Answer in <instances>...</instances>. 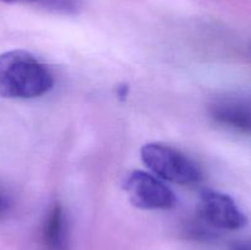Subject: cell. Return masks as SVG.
I'll list each match as a JSON object with an SVG mask.
<instances>
[{
  "label": "cell",
  "instance_id": "6da1fadb",
  "mask_svg": "<svg viewBox=\"0 0 251 250\" xmlns=\"http://www.w3.org/2000/svg\"><path fill=\"white\" fill-rule=\"evenodd\" d=\"M49 69L26 50L0 54V97L29 100L41 97L53 88Z\"/></svg>",
  "mask_w": 251,
  "mask_h": 250
},
{
  "label": "cell",
  "instance_id": "7a4b0ae2",
  "mask_svg": "<svg viewBox=\"0 0 251 250\" xmlns=\"http://www.w3.org/2000/svg\"><path fill=\"white\" fill-rule=\"evenodd\" d=\"M141 158L153 174L179 185H194L202 180V172L198 164L179 150L150 142L142 146Z\"/></svg>",
  "mask_w": 251,
  "mask_h": 250
},
{
  "label": "cell",
  "instance_id": "3957f363",
  "mask_svg": "<svg viewBox=\"0 0 251 250\" xmlns=\"http://www.w3.org/2000/svg\"><path fill=\"white\" fill-rule=\"evenodd\" d=\"M198 216L213 229L238 230L248 225L247 216L233 198L212 189H205L200 193Z\"/></svg>",
  "mask_w": 251,
  "mask_h": 250
},
{
  "label": "cell",
  "instance_id": "277c9868",
  "mask_svg": "<svg viewBox=\"0 0 251 250\" xmlns=\"http://www.w3.org/2000/svg\"><path fill=\"white\" fill-rule=\"evenodd\" d=\"M124 190L130 202L142 210H168L176 206L173 191L157 176L144 171H134L124 180Z\"/></svg>",
  "mask_w": 251,
  "mask_h": 250
},
{
  "label": "cell",
  "instance_id": "5b68a950",
  "mask_svg": "<svg viewBox=\"0 0 251 250\" xmlns=\"http://www.w3.org/2000/svg\"><path fill=\"white\" fill-rule=\"evenodd\" d=\"M210 114L225 126L251 134V95H227L210 104Z\"/></svg>",
  "mask_w": 251,
  "mask_h": 250
},
{
  "label": "cell",
  "instance_id": "8992f818",
  "mask_svg": "<svg viewBox=\"0 0 251 250\" xmlns=\"http://www.w3.org/2000/svg\"><path fill=\"white\" fill-rule=\"evenodd\" d=\"M42 239L48 250H69V228L63 206L54 203L42 228Z\"/></svg>",
  "mask_w": 251,
  "mask_h": 250
},
{
  "label": "cell",
  "instance_id": "52a82bcc",
  "mask_svg": "<svg viewBox=\"0 0 251 250\" xmlns=\"http://www.w3.org/2000/svg\"><path fill=\"white\" fill-rule=\"evenodd\" d=\"M186 234L191 238V239H199V240H210L215 239L217 237V232L206 225L205 222L199 218V222H191L186 228Z\"/></svg>",
  "mask_w": 251,
  "mask_h": 250
},
{
  "label": "cell",
  "instance_id": "ba28073f",
  "mask_svg": "<svg viewBox=\"0 0 251 250\" xmlns=\"http://www.w3.org/2000/svg\"><path fill=\"white\" fill-rule=\"evenodd\" d=\"M43 2L48 9L64 14L77 12L82 6V0H43Z\"/></svg>",
  "mask_w": 251,
  "mask_h": 250
},
{
  "label": "cell",
  "instance_id": "9c48e42d",
  "mask_svg": "<svg viewBox=\"0 0 251 250\" xmlns=\"http://www.w3.org/2000/svg\"><path fill=\"white\" fill-rule=\"evenodd\" d=\"M229 250H251V242H248V240L233 242L230 244Z\"/></svg>",
  "mask_w": 251,
  "mask_h": 250
},
{
  "label": "cell",
  "instance_id": "30bf717a",
  "mask_svg": "<svg viewBox=\"0 0 251 250\" xmlns=\"http://www.w3.org/2000/svg\"><path fill=\"white\" fill-rule=\"evenodd\" d=\"M127 92H129V86H127V85L119 86V87H118V90H117L118 96H119L120 98H123V100H124V98L126 97Z\"/></svg>",
  "mask_w": 251,
  "mask_h": 250
},
{
  "label": "cell",
  "instance_id": "8fae6325",
  "mask_svg": "<svg viewBox=\"0 0 251 250\" xmlns=\"http://www.w3.org/2000/svg\"><path fill=\"white\" fill-rule=\"evenodd\" d=\"M5 207H6V200H5L4 196L0 194V212H1Z\"/></svg>",
  "mask_w": 251,
  "mask_h": 250
},
{
  "label": "cell",
  "instance_id": "7c38bea8",
  "mask_svg": "<svg viewBox=\"0 0 251 250\" xmlns=\"http://www.w3.org/2000/svg\"><path fill=\"white\" fill-rule=\"evenodd\" d=\"M24 1H37V0H0V2H9V4H12V2H24Z\"/></svg>",
  "mask_w": 251,
  "mask_h": 250
}]
</instances>
